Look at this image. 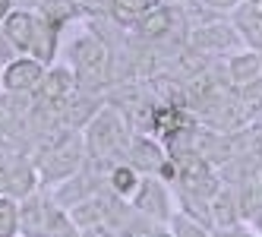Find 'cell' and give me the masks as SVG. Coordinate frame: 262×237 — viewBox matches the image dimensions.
<instances>
[{
	"label": "cell",
	"mask_w": 262,
	"mask_h": 237,
	"mask_svg": "<svg viewBox=\"0 0 262 237\" xmlns=\"http://www.w3.org/2000/svg\"><path fill=\"white\" fill-rule=\"evenodd\" d=\"M85 152L95 161H107L111 155L129 152V145H126V126H123V120H120L117 111L101 107V111L95 114V120H92L89 130H85Z\"/></svg>",
	"instance_id": "cell-1"
},
{
	"label": "cell",
	"mask_w": 262,
	"mask_h": 237,
	"mask_svg": "<svg viewBox=\"0 0 262 237\" xmlns=\"http://www.w3.org/2000/svg\"><path fill=\"white\" fill-rule=\"evenodd\" d=\"M82 139L76 136H70L63 145H51L45 161H41V168H38V177L45 180V184H57V180H70V177H76L79 174V161H82Z\"/></svg>",
	"instance_id": "cell-2"
},
{
	"label": "cell",
	"mask_w": 262,
	"mask_h": 237,
	"mask_svg": "<svg viewBox=\"0 0 262 237\" xmlns=\"http://www.w3.org/2000/svg\"><path fill=\"white\" fill-rule=\"evenodd\" d=\"M186 48H193L202 57H209V54L212 57L215 54H237L240 38L228 19V23H212V26H193L186 32Z\"/></svg>",
	"instance_id": "cell-3"
},
{
	"label": "cell",
	"mask_w": 262,
	"mask_h": 237,
	"mask_svg": "<svg viewBox=\"0 0 262 237\" xmlns=\"http://www.w3.org/2000/svg\"><path fill=\"white\" fill-rule=\"evenodd\" d=\"M45 63L35 57H16L4 67V89L13 95H26V92H38V85L45 82Z\"/></svg>",
	"instance_id": "cell-4"
},
{
	"label": "cell",
	"mask_w": 262,
	"mask_h": 237,
	"mask_svg": "<svg viewBox=\"0 0 262 237\" xmlns=\"http://www.w3.org/2000/svg\"><path fill=\"white\" fill-rule=\"evenodd\" d=\"M231 26L237 32L240 45H247V51H256L262 57V4L259 0L237 4V10L231 13Z\"/></svg>",
	"instance_id": "cell-5"
},
{
	"label": "cell",
	"mask_w": 262,
	"mask_h": 237,
	"mask_svg": "<svg viewBox=\"0 0 262 237\" xmlns=\"http://www.w3.org/2000/svg\"><path fill=\"white\" fill-rule=\"evenodd\" d=\"M70 60H73V67L79 70L82 82H85V76H89V79H101L104 70H107V48H104L98 38L85 35V38H76V41H73Z\"/></svg>",
	"instance_id": "cell-6"
},
{
	"label": "cell",
	"mask_w": 262,
	"mask_h": 237,
	"mask_svg": "<svg viewBox=\"0 0 262 237\" xmlns=\"http://www.w3.org/2000/svg\"><path fill=\"white\" fill-rule=\"evenodd\" d=\"M35 184H38V168H32L23 158H7L0 165V190L10 199H26L35 193Z\"/></svg>",
	"instance_id": "cell-7"
},
{
	"label": "cell",
	"mask_w": 262,
	"mask_h": 237,
	"mask_svg": "<svg viewBox=\"0 0 262 237\" xmlns=\"http://www.w3.org/2000/svg\"><path fill=\"white\" fill-rule=\"evenodd\" d=\"M136 212L148 215L152 222H171V196L158 177H142V184L133 196Z\"/></svg>",
	"instance_id": "cell-8"
},
{
	"label": "cell",
	"mask_w": 262,
	"mask_h": 237,
	"mask_svg": "<svg viewBox=\"0 0 262 237\" xmlns=\"http://www.w3.org/2000/svg\"><path fill=\"white\" fill-rule=\"evenodd\" d=\"M4 29V38L10 41L13 51H19L23 57L32 51V41H35V29H38V16L29 13V10H10V16L4 23H0Z\"/></svg>",
	"instance_id": "cell-9"
},
{
	"label": "cell",
	"mask_w": 262,
	"mask_h": 237,
	"mask_svg": "<svg viewBox=\"0 0 262 237\" xmlns=\"http://www.w3.org/2000/svg\"><path fill=\"white\" fill-rule=\"evenodd\" d=\"M126 155H129V161H133L129 168L145 171V174H152V177H158L161 165L167 161V149H161V145L155 139H148V136H136L133 142H129V152Z\"/></svg>",
	"instance_id": "cell-10"
},
{
	"label": "cell",
	"mask_w": 262,
	"mask_h": 237,
	"mask_svg": "<svg viewBox=\"0 0 262 237\" xmlns=\"http://www.w3.org/2000/svg\"><path fill=\"white\" fill-rule=\"evenodd\" d=\"M224 70H228V82L234 89H243V85H250L256 79H262V57L256 51H237L228 57V63H224Z\"/></svg>",
	"instance_id": "cell-11"
},
{
	"label": "cell",
	"mask_w": 262,
	"mask_h": 237,
	"mask_svg": "<svg viewBox=\"0 0 262 237\" xmlns=\"http://www.w3.org/2000/svg\"><path fill=\"white\" fill-rule=\"evenodd\" d=\"M174 26H177V7H161V4H155V7L136 23V32H139V38L161 41Z\"/></svg>",
	"instance_id": "cell-12"
},
{
	"label": "cell",
	"mask_w": 262,
	"mask_h": 237,
	"mask_svg": "<svg viewBox=\"0 0 262 237\" xmlns=\"http://www.w3.org/2000/svg\"><path fill=\"white\" fill-rule=\"evenodd\" d=\"M48 203L51 199L32 193L19 206V234L23 237H41L45 234V218H48Z\"/></svg>",
	"instance_id": "cell-13"
},
{
	"label": "cell",
	"mask_w": 262,
	"mask_h": 237,
	"mask_svg": "<svg viewBox=\"0 0 262 237\" xmlns=\"http://www.w3.org/2000/svg\"><path fill=\"white\" fill-rule=\"evenodd\" d=\"M237 225H243V215H240V206H237V196H234V190L221 187L218 196L212 199V231L237 228Z\"/></svg>",
	"instance_id": "cell-14"
},
{
	"label": "cell",
	"mask_w": 262,
	"mask_h": 237,
	"mask_svg": "<svg viewBox=\"0 0 262 237\" xmlns=\"http://www.w3.org/2000/svg\"><path fill=\"white\" fill-rule=\"evenodd\" d=\"M228 190H231V187H228ZM234 196H237V206H240L243 222H250L253 215L262 212V177L237 184V187H234Z\"/></svg>",
	"instance_id": "cell-15"
},
{
	"label": "cell",
	"mask_w": 262,
	"mask_h": 237,
	"mask_svg": "<svg viewBox=\"0 0 262 237\" xmlns=\"http://www.w3.org/2000/svg\"><path fill=\"white\" fill-rule=\"evenodd\" d=\"M155 4H148V0H114V4H107V16L114 19L117 26H133L136 29V23L142 19V16L152 10Z\"/></svg>",
	"instance_id": "cell-16"
},
{
	"label": "cell",
	"mask_w": 262,
	"mask_h": 237,
	"mask_svg": "<svg viewBox=\"0 0 262 237\" xmlns=\"http://www.w3.org/2000/svg\"><path fill=\"white\" fill-rule=\"evenodd\" d=\"M41 237H82V234H79L76 222H73V218L51 199V203H48V218H45V234Z\"/></svg>",
	"instance_id": "cell-17"
},
{
	"label": "cell",
	"mask_w": 262,
	"mask_h": 237,
	"mask_svg": "<svg viewBox=\"0 0 262 237\" xmlns=\"http://www.w3.org/2000/svg\"><path fill=\"white\" fill-rule=\"evenodd\" d=\"M111 190H114V196L120 199H133L139 184H142V177L136 168H129V165H117V168H111Z\"/></svg>",
	"instance_id": "cell-18"
},
{
	"label": "cell",
	"mask_w": 262,
	"mask_h": 237,
	"mask_svg": "<svg viewBox=\"0 0 262 237\" xmlns=\"http://www.w3.org/2000/svg\"><path fill=\"white\" fill-rule=\"evenodd\" d=\"M237 101L243 107V114L250 117V123H256V117L262 114V79L250 82V85H243L237 89Z\"/></svg>",
	"instance_id": "cell-19"
},
{
	"label": "cell",
	"mask_w": 262,
	"mask_h": 237,
	"mask_svg": "<svg viewBox=\"0 0 262 237\" xmlns=\"http://www.w3.org/2000/svg\"><path fill=\"white\" fill-rule=\"evenodd\" d=\"M0 237H19V203L0 196Z\"/></svg>",
	"instance_id": "cell-20"
},
{
	"label": "cell",
	"mask_w": 262,
	"mask_h": 237,
	"mask_svg": "<svg viewBox=\"0 0 262 237\" xmlns=\"http://www.w3.org/2000/svg\"><path fill=\"white\" fill-rule=\"evenodd\" d=\"M167 234L171 237H212V231L205 228V225H199V222H193L190 215H171V228H167Z\"/></svg>",
	"instance_id": "cell-21"
},
{
	"label": "cell",
	"mask_w": 262,
	"mask_h": 237,
	"mask_svg": "<svg viewBox=\"0 0 262 237\" xmlns=\"http://www.w3.org/2000/svg\"><path fill=\"white\" fill-rule=\"evenodd\" d=\"M212 237H259L247 222L237 225V228H224V231H212Z\"/></svg>",
	"instance_id": "cell-22"
},
{
	"label": "cell",
	"mask_w": 262,
	"mask_h": 237,
	"mask_svg": "<svg viewBox=\"0 0 262 237\" xmlns=\"http://www.w3.org/2000/svg\"><path fill=\"white\" fill-rule=\"evenodd\" d=\"M82 237H120V234L111 228V225H95V228H85Z\"/></svg>",
	"instance_id": "cell-23"
},
{
	"label": "cell",
	"mask_w": 262,
	"mask_h": 237,
	"mask_svg": "<svg viewBox=\"0 0 262 237\" xmlns=\"http://www.w3.org/2000/svg\"><path fill=\"white\" fill-rule=\"evenodd\" d=\"M10 54H13V48H10V41L4 38V32H0V63H10Z\"/></svg>",
	"instance_id": "cell-24"
},
{
	"label": "cell",
	"mask_w": 262,
	"mask_h": 237,
	"mask_svg": "<svg viewBox=\"0 0 262 237\" xmlns=\"http://www.w3.org/2000/svg\"><path fill=\"white\" fill-rule=\"evenodd\" d=\"M247 225H250V228H253V231H256V234L262 237V212H259V215H253V218H250Z\"/></svg>",
	"instance_id": "cell-25"
},
{
	"label": "cell",
	"mask_w": 262,
	"mask_h": 237,
	"mask_svg": "<svg viewBox=\"0 0 262 237\" xmlns=\"http://www.w3.org/2000/svg\"><path fill=\"white\" fill-rule=\"evenodd\" d=\"M7 16H10V4H4V0H0V23H4Z\"/></svg>",
	"instance_id": "cell-26"
},
{
	"label": "cell",
	"mask_w": 262,
	"mask_h": 237,
	"mask_svg": "<svg viewBox=\"0 0 262 237\" xmlns=\"http://www.w3.org/2000/svg\"><path fill=\"white\" fill-rule=\"evenodd\" d=\"M148 237H171V234H167V231H152Z\"/></svg>",
	"instance_id": "cell-27"
},
{
	"label": "cell",
	"mask_w": 262,
	"mask_h": 237,
	"mask_svg": "<svg viewBox=\"0 0 262 237\" xmlns=\"http://www.w3.org/2000/svg\"><path fill=\"white\" fill-rule=\"evenodd\" d=\"M0 85H4V70H0Z\"/></svg>",
	"instance_id": "cell-28"
},
{
	"label": "cell",
	"mask_w": 262,
	"mask_h": 237,
	"mask_svg": "<svg viewBox=\"0 0 262 237\" xmlns=\"http://www.w3.org/2000/svg\"><path fill=\"white\" fill-rule=\"evenodd\" d=\"M0 196H4V190H0Z\"/></svg>",
	"instance_id": "cell-29"
}]
</instances>
